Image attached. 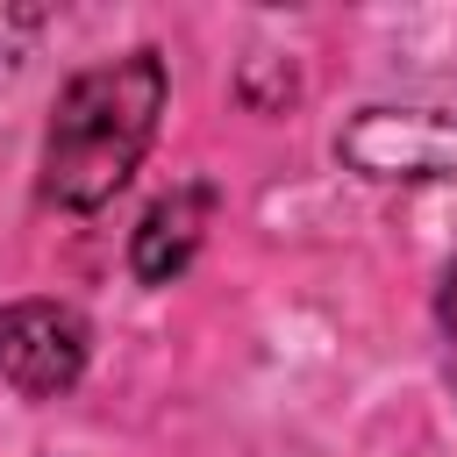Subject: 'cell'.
<instances>
[{"label":"cell","mask_w":457,"mask_h":457,"mask_svg":"<svg viewBox=\"0 0 457 457\" xmlns=\"http://www.w3.org/2000/svg\"><path fill=\"white\" fill-rule=\"evenodd\" d=\"M343 157L371 179H436L457 164V121L436 107H364L343 129Z\"/></svg>","instance_id":"obj_3"},{"label":"cell","mask_w":457,"mask_h":457,"mask_svg":"<svg viewBox=\"0 0 457 457\" xmlns=\"http://www.w3.org/2000/svg\"><path fill=\"white\" fill-rule=\"evenodd\" d=\"M207 214H214V193H207V186H171V193L143 214V228H136V278H143V286L179 278V271L193 264L200 236H207Z\"/></svg>","instance_id":"obj_4"},{"label":"cell","mask_w":457,"mask_h":457,"mask_svg":"<svg viewBox=\"0 0 457 457\" xmlns=\"http://www.w3.org/2000/svg\"><path fill=\"white\" fill-rule=\"evenodd\" d=\"M443 357H450V378H457V271L443 286Z\"/></svg>","instance_id":"obj_6"},{"label":"cell","mask_w":457,"mask_h":457,"mask_svg":"<svg viewBox=\"0 0 457 457\" xmlns=\"http://www.w3.org/2000/svg\"><path fill=\"white\" fill-rule=\"evenodd\" d=\"M36 29H43V7H0V57H14Z\"/></svg>","instance_id":"obj_5"},{"label":"cell","mask_w":457,"mask_h":457,"mask_svg":"<svg viewBox=\"0 0 457 457\" xmlns=\"http://www.w3.org/2000/svg\"><path fill=\"white\" fill-rule=\"evenodd\" d=\"M164 57L157 50H129L107 57L93 71H79L57 93L50 136H43V193L71 214L114 200L129 186V171L143 164L157 114H164Z\"/></svg>","instance_id":"obj_1"},{"label":"cell","mask_w":457,"mask_h":457,"mask_svg":"<svg viewBox=\"0 0 457 457\" xmlns=\"http://www.w3.org/2000/svg\"><path fill=\"white\" fill-rule=\"evenodd\" d=\"M86 321L64 300H14L0 307V378L29 400H57L86 371Z\"/></svg>","instance_id":"obj_2"}]
</instances>
